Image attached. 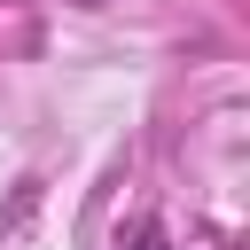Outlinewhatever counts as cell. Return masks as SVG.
Listing matches in <instances>:
<instances>
[{"label":"cell","instance_id":"1","mask_svg":"<svg viewBox=\"0 0 250 250\" xmlns=\"http://www.w3.org/2000/svg\"><path fill=\"white\" fill-rule=\"evenodd\" d=\"M133 250H172V234H164V227H141V234H133Z\"/></svg>","mask_w":250,"mask_h":250}]
</instances>
